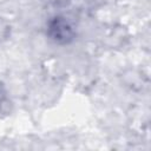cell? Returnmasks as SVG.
I'll return each mask as SVG.
<instances>
[{"label":"cell","instance_id":"obj_1","mask_svg":"<svg viewBox=\"0 0 151 151\" xmlns=\"http://www.w3.org/2000/svg\"><path fill=\"white\" fill-rule=\"evenodd\" d=\"M47 35L57 44H68L76 37V29L65 17L57 15L47 24Z\"/></svg>","mask_w":151,"mask_h":151},{"label":"cell","instance_id":"obj_2","mask_svg":"<svg viewBox=\"0 0 151 151\" xmlns=\"http://www.w3.org/2000/svg\"><path fill=\"white\" fill-rule=\"evenodd\" d=\"M9 105L8 98H7V92L4 87V85L0 83V112H5L6 107Z\"/></svg>","mask_w":151,"mask_h":151},{"label":"cell","instance_id":"obj_3","mask_svg":"<svg viewBox=\"0 0 151 151\" xmlns=\"http://www.w3.org/2000/svg\"><path fill=\"white\" fill-rule=\"evenodd\" d=\"M6 31H7V27L0 20V40H1V38H5L6 37Z\"/></svg>","mask_w":151,"mask_h":151}]
</instances>
